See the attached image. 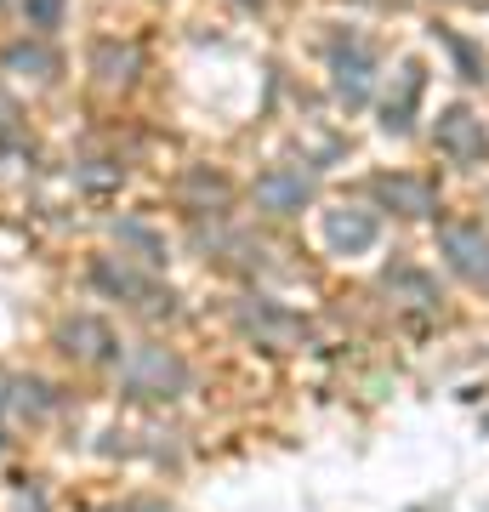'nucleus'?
<instances>
[{
  "instance_id": "1a4fd4ad",
  "label": "nucleus",
  "mask_w": 489,
  "mask_h": 512,
  "mask_svg": "<svg viewBox=\"0 0 489 512\" xmlns=\"http://www.w3.org/2000/svg\"><path fill=\"white\" fill-rule=\"evenodd\" d=\"M416 97H421V69L416 63H404L399 69V97H387V131H410V114H416Z\"/></svg>"
},
{
  "instance_id": "6e6552de",
  "label": "nucleus",
  "mask_w": 489,
  "mask_h": 512,
  "mask_svg": "<svg viewBox=\"0 0 489 512\" xmlns=\"http://www.w3.org/2000/svg\"><path fill=\"white\" fill-rule=\"evenodd\" d=\"M109 348H114L109 325H97V319H74V325H63V353H74V359H103Z\"/></svg>"
},
{
  "instance_id": "0eeeda50",
  "label": "nucleus",
  "mask_w": 489,
  "mask_h": 512,
  "mask_svg": "<svg viewBox=\"0 0 489 512\" xmlns=\"http://www.w3.org/2000/svg\"><path fill=\"white\" fill-rule=\"evenodd\" d=\"M376 194L393 205V211H404V217H433V205H438L433 183H421V177H381Z\"/></svg>"
},
{
  "instance_id": "9b49d317",
  "label": "nucleus",
  "mask_w": 489,
  "mask_h": 512,
  "mask_svg": "<svg viewBox=\"0 0 489 512\" xmlns=\"http://www.w3.org/2000/svg\"><path fill=\"white\" fill-rule=\"evenodd\" d=\"M6 63H18V69H23V63H29V69H52V57L40 52V46H18V52L6 57Z\"/></svg>"
},
{
  "instance_id": "20e7f679",
  "label": "nucleus",
  "mask_w": 489,
  "mask_h": 512,
  "mask_svg": "<svg viewBox=\"0 0 489 512\" xmlns=\"http://www.w3.org/2000/svg\"><path fill=\"white\" fill-rule=\"evenodd\" d=\"M376 234H381V222H376V211H364V205H342V211L325 217V239L336 251H370Z\"/></svg>"
},
{
  "instance_id": "7ed1b4c3",
  "label": "nucleus",
  "mask_w": 489,
  "mask_h": 512,
  "mask_svg": "<svg viewBox=\"0 0 489 512\" xmlns=\"http://www.w3.org/2000/svg\"><path fill=\"white\" fill-rule=\"evenodd\" d=\"M433 143L450 154L455 165H478L489 154V131H484V120L472 109H444L438 114V126H433Z\"/></svg>"
},
{
  "instance_id": "39448f33",
  "label": "nucleus",
  "mask_w": 489,
  "mask_h": 512,
  "mask_svg": "<svg viewBox=\"0 0 489 512\" xmlns=\"http://www.w3.org/2000/svg\"><path fill=\"white\" fill-rule=\"evenodd\" d=\"M313 194V177L302 165H285V171H268L262 183H256V200L268 205V211H302Z\"/></svg>"
},
{
  "instance_id": "f03ea898",
  "label": "nucleus",
  "mask_w": 489,
  "mask_h": 512,
  "mask_svg": "<svg viewBox=\"0 0 489 512\" xmlns=\"http://www.w3.org/2000/svg\"><path fill=\"white\" fill-rule=\"evenodd\" d=\"M438 245H444L450 268L467 279V285H484L489 291V234L478 222H450V228L438 234Z\"/></svg>"
},
{
  "instance_id": "423d86ee",
  "label": "nucleus",
  "mask_w": 489,
  "mask_h": 512,
  "mask_svg": "<svg viewBox=\"0 0 489 512\" xmlns=\"http://www.w3.org/2000/svg\"><path fill=\"white\" fill-rule=\"evenodd\" d=\"M370 46L364 40H347V46H336V92L347 97V103H364L370 97Z\"/></svg>"
},
{
  "instance_id": "9d476101",
  "label": "nucleus",
  "mask_w": 489,
  "mask_h": 512,
  "mask_svg": "<svg viewBox=\"0 0 489 512\" xmlns=\"http://www.w3.org/2000/svg\"><path fill=\"white\" fill-rule=\"evenodd\" d=\"M23 12H29V23H35V29H57V18H63V0H23Z\"/></svg>"
},
{
  "instance_id": "f8f14e48",
  "label": "nucleus",
  "mask_w": 489,
  "mask_h": 512,
  "mask_svg": "<svg viewBox=\"0 0 489 512\" xmlns=\"http://www.w3.org/2000/svg\"><path fill=\"white\" fill-rule=\"evenodd\" d=\"M0 444H6V393H0Z\"/></svg>"
},
{
  "instance_id": "f257e3e1",
  "label": "nucleus",
  "mask_w": 489,
  "mask_h": 512,
  "mask_svg": "<svg viewBox=\"0 0 489 512\" xmlns=\"http://www.w3.org/2000/svg\"><path fill=\"white\" fill-rule=\"evenodd\" d=\"M120 382H126L131 399H177L188 387V365H182L171 348H131L126 365H120Z\"/></svg>"
}]
</instances>
